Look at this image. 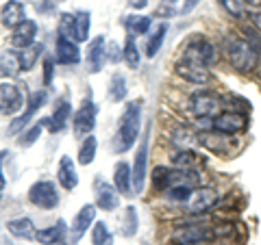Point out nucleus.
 Segmentation results:
<instances>
[{
  "label": "nucleus",
  "mask_w": 261,
  "mask_h": 245,
  "mask_svg": "<svg viewBox=\"0 0 261 245\" xmlns=\"http://www.w3.org/2000/svg\"><path fill=\"white\" fill-rule=\"evenodd\" d=\"M24 104V98H22V91L15 85L11 83H3L0 85V111L5 115L9 113H18Z\"/></svg>",
  "instance_id": "obj_13"
},
{
  "label": "nucleus",
  "mask_w": 261,
  "mask_h": 245,
  "mask_svg": "<svg viewBox=\"0 0 261 245\" xmlns=\"http://www.w3.org/2000/svg\"><path fill=\"white\" fill-rule=\"evenodd\" d=\"M113 182H116V189H118L120 195H130V185H133V180H130L128 163L120 161L116 165V171H113Z\"/></svg>",
  "instance_id": "obj_21"
},
{
  "label": "nucleus",
  "mask_w": 261,
  "mask_h": 245,
  "mask_svg": "<svg viewBox=\"0 0 261 245\" xmlns=\"http://www.w3.org/2000/svg\"><path fill=\"white\" fill-rule=\"evenodd\" d=\"M140 124H142V104L130 102L120 119L118 133L111 139V150L116 154L130 150V145L137 141V135H140Z\"/></svg>",
  "instance_id": "obj_1"
},
{
  "label": "nucleus",
  "mask_w": 261,
  "mask_h": 245,
  "mask_svg": "<svg viewBox=\"0 0 261 245\" xmlns=\"http://www.w3.org/2000/svg\"><path fill=\"white\" fill-rule=\"evenodd\" d=\"M57 59H59L61 63H65V65L79 63L81 61V50H79L76 42L59 35V39H57Z\"/></svg>",
  "instance_id": "obj_17"
},
{
  "label": "nucleus",
  "mask_w": 261,
  "mask_h": 245,
  "mask_svg": "<svg viewBox=\"0 0 261 245\" xmlns=\"http://www.w3.org/2000/svg\"><path fill=\"white\" fill-rule=\"evenodd\" d=\"M94 191H96V206L100 210H116L120 206V195H118V189H113V185L96 178Z\"/></svg>",
  "instance_id": "obj_11"
},
{
  "label": "nucleus",
  "mask_w": 261,
  "mask_h": 245,
  "mask_svg": "<svg viewBox=\"0 0 261 245\" xmlns=\"http://www.w3.org/2000/svg\"><path fill=\"white\" fill-rule=\"evenodd\" d=\"M218 191L214 189H207V187H200V189H196L190 198V210L192 213H207L209 208H214L218 204Z\"/></svg>",
  "instance_id": "obj_14"
},
{
  "label": "nucleus",
  "mask_w": 261,
  "mask_h": 245,
  "mask_svg": "<svg viewBox=\"0 0 261 245\" xmlns=\"http://www.w3.org/2000/svg\"><path fill=\"white\" fill-rule=\"evenodd\" d=\"M248 20H250V24H252V26H255L257 30H261V9H259V11H250Z\"/></svg>",
  "instance_id": "obj_41"
},
{
  "label": "nucleus",
  "mask_w": 261,
  "mask_h": 245,
  "mask_svg": "<svg viewBox=\"0 0 261 245\" xmlns=\"http://www.w3.org/2000/svg\"><path fill=\"white\" fill-rule=\"evenodd\" d=\"M65 222L63 219H59L55 226H50V228H44V230H39L37 234H35V239L42 243V245H55V243H59L63 236H65Z\"/></svg>",
  "instance_id": "obj_22"
},
{
  "label": "nucleus",
  "mask_w": 261,
  "mask_h": 245,
  "mask_svg": "<svg viewBox=\"0 0 261 245\" xmlns=\"http://www.w3.org/2000/svg\"><path fill=\"white\" fill-rule=\"evenodd\" d=\"M57 178L65 191H72L74 187L79 185V176H76V167H74V161H72L68 154H63L59 159V167H57Z\"/></svg>",
  "instance_id": "obj_15"
},
{
  "label": "nucleus",
  "mask_w": 261,
  "mask_h": 245,
  "mask_svg": "<svg viewBox=\"0 0 261 245\" xmlns=\"http://www.w3.org/2000/svg\"><path fill=\"white\" fill-rule=\"evenodd\" d=\"M109 98L113 102H122L126 98V78L122 74H113L109 85Z\"/></svg>",
  "instance_id": "obj_28"
},
{
  "label": "nucleus",
  "mask_w": 261,
  "mask_h": 245,
  "mask_svg": "<svg viewBox=\"0 0 261 245\" xmlns=\"http://www.w3.org/2000/svg\"><path fill=\"white\" fill-rule=\"evenodd\" d=\"M70 113H72V107H70L68 100L57 102V109L53 113V117L48 119V128H50V133H61V130L65 128V124H68V119H70Z\"/></svg>",
  "instance_id": "obj_19"
},
{
  "label": "nucleus",
  "mask_w": 261,
  "mask_h": 245,
  "mask_svg": "<svg viewBox=\"0 0 261 245\" xmlns=\"http://www.w3.org/2000/svg\"><path fill=\"white\" fill-rule=\"evenodd\" d=\"M218 3L233 18H242L244 15V0H218Z\"/></svg>",
  "instance_id": "obj_37"
},
{
  "label": "nucleus",
  "mask_w": 261,
  "mask_h": 245,
  "mask_svg": "<svg viewBox=\"0 0 261 245\" xmlns=\"http://www.w3.org/2000/svg\"><path fill=\"white\" fill-rule=\"evenodd\" d=\"M174 165L178 169H192L196 163H198V154L192 152V150H181V152H176L174 154Z\"/></svg>",
  "instance_id": "obj_33"
},
{
  "label": "nucleus",
  "mask_w": 261,
  "mask_h": 245,
  "mask_svg": "<svg viewBox=\"0 0 261 245\" xmlns=\"http://www.w3.org/2000/svg\"><path fill=\"white\" fill-rule=\"evenodd\" d=\"M198 3H200V0H185V5H183V9H181V11H183V13H190Z\"/></svg>",
  "instance_id": "obj_42"
},
{
  "label": "nucleus",
  "mask_w": 261,
  "mask_h": 245,
  "mask_svg": "<svg viewBox=\"0 0 261 245\" xmlns=\"http://www.w3.org/2000/svg\"><path fill=\"white\" fill-rule=\"evenodd\" d=\"M226 56L233 68L242 72V74H248L257 65V50L252 48L250 42H246L242 37H231L226 42Z\"/></svg>",
  "instance_id": "obj_2"
},
{
  "label": "nucleus",
  "mask_w": 261,
  "mask_h": 245,
  "mask_svg": "<svg viewBox=\"0 0 261 245\" xmlns=\"http://www.w3.org/2000/svg\"><path fill=\"white\" fill-rule=\"evenodd\" d=\"M96 104L92 100H83L81 102V107L76 111V115H74V133L76 137H83L87 133H92L94 126H96Z\"/></svg>",
  "instance_id": "obj_10"
},
{
  "label": "nucleus",
  "mask_w": 261,
  "mask_h": 245,
  "mask_svg": "<svg viewBox=\"0 0 261 245\" xmlns=\"http://www.w3.org/2000/svg\"><path fill=\"white\" fill-rule=\"evenodd\" d=\"M148 3H150V0H128V5L135 7V9H144V7L148 5Z\"/></svg>",
  "instance_id": "obj_43"
},
{
  "label": "nucleus",
  "mask_w": 261,
  "mask_h": 245,
  "mask_svg": "<svg viewBox=\"0 0 261 245\" xmlns=\"http://www.w3.org/2000/svg\"><path fill=\"white\" fill-rule=\"evenodd\" d=\"M102 61H105V39L96 37L92 42V46H89V52H87V68H89V72H92V74L100 72Z\"/></svg>",
  "instance_id": "obj_20"
},
{
  "label": "nucleus",
  "mask_w": 261,
  "mask_h": 245,
  "mask_svg": "<svg viewBox=\"0 0 261 245\" xmlns=\"http://www.w3.org/2000/svg\"><path fill=\"white\" fill-rule=\"evenodd\" d=\"M92 243L94 245H113V234L109 232V228L105 222H96L92 228Z\"/></svg>",
  "instance_id": "obj_29"
},
{
  "label": "nucleus",
  "mask_w": 261,
  "mask_h": 245,
  "mask_svg": "<svg viewBox=\"0 0 261 245\" xmlns=\"http://www.w3.org/2000/svg\"><path fill=\"white\" fill-rule=\"evenodd\" d=\"M107 59L111 61V63H118L120 59H124V54L120 52V48H118V44L113 42V44H109V52H107Z\"/></svg>",
  "instance_id": "obj_40"
},
{
  "label": "nucleus",
  "mask_w": 261,
  "mask_h": 245,
  "mask_svg": "<svg viewBox=\"0 0 261 245\" xmlns=\"http://www.w3.org/2000/svg\"><path fill=\"white\" fill-rule=\"evenodd\" d=\"M257 3H261V0H257Z\"/></svg>",
  "instance_id": "obj_46"
},
{
  "label": "nucleus",
  "mask_w": 261,
  "mask_h": 245,
  "mask_svg": "<svg viewBox=\"0 0 261 245\" xmlns=\"http://www.w3.org/2000/svg\"><path fill=\"white\" fill-rule=\"evenodd\" d=\"M74 18H76V42H87V37H89V13L79 11Z\"/></svg>",
  "instance_id": "obj_35"
},
{
  "label": "nucleus",
  "mask_w": 261,
  "mask_h": 245,
  "mask_svg": "<svg viewBox=\"0 0 261 245\" xmlns=\"http://www.w3.org/2000/svg\"><path fill=\"white\" fill-rule=\"evenodd\" d=\"M53 74H55V61L50 59V56H46V59H44V76H42L44 85L53 83Z\"/></svg>",
  "instance_id": "obj_38"
},
{
  "label": "nucleus",
  "mask_w": 261,
  "mask_h": 245,
  "mask_svg": "<svg viewBox=\"0 0 261 245\" xmlns=\"http://www.w3.org/2000/svg\"><path fill=\"white\" fill-rule=\"evenodd\" d=\"M214 239V230L207 226H178L170 234V245H196Z\"/></svg>",
  "instance_id": "obj_6"
},
{
  "label": "nucleus",
  "mask_w": 261,
  "mask_h": 245,
  "mask_svg": "<svg viewBox=\"0 0 261 245\" xmlns=\"http://www.w3.org/2000/svg\"><path fill=\"white\" fill-rule=\"evenodd\" d=\"M7 228H9V232L13 236H20V239H35V226H33L31 219L27 217H20V219H11L9 224H7Z\"/></svg>",
  "instance_id": "obj_24"
},
{
  "label": "nucleus",
  "mask_w": 261,
  "mask_h": 245,
  "mask_svg": "<svg viewBox=\"0 0 261 245\" xmlns=\"http://www.w3.org/2000/svg\"><path fill=\"white\" fill-rule=\"evenodd\" d=\"M37 35V24L33 20H24L22 24H18V26L13 28V37H11V44L15 48H29L33 46V39H35Z\"/></svg>",
  "instance_id": "obj_16"
},
{
  "label": "nucleus",
  "mask_w": 261,
  "mask_h": 245,
  "mask_svg": "<svg viewBox=\"0 0 261 245\" xmlns=\"http://www.w3.org/2000/svg\"><path fill=\"white\" fill-rule=\"evenodd\" d=\"M174 70L183 80H187V83H192V85H207L211 80V74H209V70L205 68V65L190 61V59L178 61Z\"/></svg>",
  "instance_id": "obj_9"
},
{
  "label": "nucleus",
  "mask_w": 261,
  "mask_h": 245,
  "mask_svg": "<svg viewBox=\"0 0 261 245\" xmlns=\"http://www.w3.org/2000/svg\"><path fill=\"white\" fill-rule=\"evenodd\" d=\"M3 159V157H0ZM3 189H5V176H3V171H0V195H3Z\"/></svg>",
  "instance_id": "obj_44"
},
{
  "label": "nucleus",
  "mask_w": 261,
  "mask_h": 245,
  "mask_svg": "<svg viewBox=\"0 0 261 245\" xmlns=\"http://www.w3.org/2000/svg\"><path fill=\"white\" fill-rule=\"evenodd\" d=\"M166 33H168V24L163 22V24H159V26L154 28V33L148 37V42H146V56H148V59H152V56L159 52V48H161V44H163V37H166Z\"/></svg>",
  "instance_id": "obj_25"
},
{
  "label": "nucleus",
  "mask_w": 261,
  "mask_h": 245,
  "mask_svg": "<svg viewBox=\"0 0 261 245\" xmlns=\"http://www.w3.org/2000/svg\"><path fill=\"white\" fill-rule=\"evenodd\" d=\"M22 72V63H20V52L15 50H5L0 54V74L5 76H15Z\"/></svg>",
  "instance_id": "obj_23"
},
{
  "label": "nucleus",
  "mask_w": 261,
  "mask_h": 245,
  "mask_svg": "<svg viewBox=\"0 0 261 245\" xmlns=\"http://www.w3.org/2000/svg\"><path fill=\"white\" fill-rule=\"evenodd\" d=\"M248 117L240 111H222L220 115L214 117V130L222 135H238L242 130H246Z\"/></svg>",
  "instance_id": "obj_7"
},
{
  "label": "nucleus",
  "mask_w": 261,
  "mask_h": 245,
  "mask_svg": "<svg viewBox=\"0 0 261 245\" xmlns=\"http://www.w3.org/2000/svg\"><path fill=\"white\" fill-rule=\"evenodd\" d=\"M29 200L39 208H55L59 204V193L53 182L39 180L29 189Z\"/></svg>",
  "instance_id": "obj_8"
},
{
  "label": "nucleus",
  "mask_w": 261,
  "mask_h": 245,
  "mask_svg": "<svg viewBox=\"0 0 261 245\" xmlns=\"http://www.w3.org/2000/svg\"><path fill=\"white\" fill-rule=\"evenodd\" d=\"M59 35L76 42V18L72 13H63L59 22Z\"/></svg>",
  "instance_id": "obj_31"
},
{
  "label": "nucleus",
  "mask_w": 261,
  "mask_h": 245,
  "mask_svg": "<svg viewBox=\"0 0 261 245\" xmlns=\"http://www.w3.org/2000/svg\"><path fill=\"white\" fill-rule=\"evenodd\" d=\"M24 20H27L24 18V7H22V3H18V0L7 3L3 7V11H0V22H3L5 26H9V28H15Z\"/></svg>",
  "instance_id": "obj_18"
},
{
  "label": "nucleus",
  "mask_w": 261,
  "mask_h": 245,
  "mask_svg": "<svg viewBox=\"0 0 261 245\" xmlns=\"http://www.w3.org/2000/svg\"><path fill=\"white\" fill-rule=\"evenodd\" d=\"M172 139L176 143H185V141H194V137H192V133L187 128H183V126H178L174 133H172Z\"/></svg>",
  "instance_id": "obj_39"
},
{
  "label": "nucleus",
  "mask_w": 261,
  "mask_h": 245,
  "mask_svg": "<svg viewBox=\"0 0 261 245\" xmlns=\"http://www.w3.org/2000/svg\"><path fill=\"white\" fill-rule=\"evenodd\" d=\"M122 54H124V61L130 65V68H137V65H140V54H137V46H135V37L133 35L126 37V44H124Z\"/></svg>",
  "instance_id": "obj_34"
},
{
  "label": "nucleus",
  "mask_w": 261,
  "mask_h": 245,
  "mask_svg": "<svg viewBox=\"0 0 261 245\" xmlns=\"http://www.w3.org/2000/svg\"><path fill=\"white\" fill-rule=\"evenodd\" d=\"M183 59H190V61H196V63H200V65H211V63H216V48L211 42H207L205 37H198L196 35L194 39H190L185 46V50H183Z\"/></svg>",
  "instance_id": "obj_5"
},
{
  "label": "nucleus",
  "mask_w": 261,
  "mask_h": 245,
  "mask_svg": "<svg viewBox=\"0 0 261 245\" xmlns=\"http://www.w3.org/2000/svg\"><path fill=\"white\" fill-rule=\"evenodd\" d=\"M44 52V46L42 44H33L29 48H24V50L20 52V63H22V72H29L33 65H35V61L39 59V54Z\"/></svg>",
  "instance_id": "obj_26"
},
{
  "label": "nucleus",
  "mask_w": 261,
  "mask_h": 245,
  "mask_svg": "<svg viewBox=\"0 0 261 245\" xmlns=\"http://www.w3.org/2000/svg\"><path fill=\"white\" fill-rule=\"evenodd\" d=\"M148 141H150V124L148 128L144 130V137H142V143L135 152V163H133V169H130V180H133V193H144V187H146V163H148Z\"/></svg>",
  "instance_id": "obj_4"
},
{
  "label": "nucleus",
  "mask_w": 261,
  "mask_h": 245,
  "mask_svg": "<svg viewBox=\"0 0 261 245\" xmlns=\"http://www.w3.org/2000/svg\"><path fill=\"white\" fill-rule=\"evenodd\" d=\"M96 150H98L96 137H87L83 141V145L79 148V163L81 165H89V163L96 159Z\"/></svg>",
  "instance_id": "obj_27"
},
{
  "label": "nucleus",
  "mask_w": 261,
  "mask_h": 245,
  "mask_svg": "<svg viewBox=\"0 0 261 245\" xmlns=\"http://www.w3.org/2000/svg\"><path fill=\"white\" fill-rule=\"evenodd\" d=\"M166 3H168V5H172V3H176V0H166Z\"/></svg>",
  "instance_id": "obj_45"
},
{
  "label": "nucleus",
  "mask_w": 261,
  "mask_h": 245,
  "mask_svg": "<svg viewBox=\"0 0 261 245\" xmlns=\"http://www.w3.org/2000/svg\"><path fill=\"white\" fill-rule=\"evenodd\" d=\"M137 226H140V219H137V208L135 206H128L124 219H122V232L124 236H135L137 234Z\"/></svg>",
  "instance_id": "obj_30"
},
{
  "label": "nucleus",
  "mask_w": 261,
  "mask_h": 245,
  "mask_svg": "<svg viewBox=\"0 0 261 245\" xmlns=\"http://www.w3.org/2000/svg\"><path fill=\"white\" fill-rule=\"evenodd\" d=\"M94 219H96V206H92V204H85V206L76 213L74 222H72L70 245H76L81 239H83V234L87 232V228H92Z\"/></svg>",
  "instance_id": "obj_12"
},
{
  "label": "nucleus",
  "mask_w": 261,
  "mask_h": 245,
  "mask_svg": "<svg viewBox=\"0 0 261 245\" xmlns=\"http://www.w3.org/2000/svg\"><path fill=\"white\" fill-rule=\"evenodd\" d=\"M44 124H48V119L37 121V124L33 126V128H29L27 133L22 135V141H20V145H24V148H27V145H33V143H35V141H37V137H39V133H42Z\"/></svg>",
  "instance_id": "obj_36"
},
{
  "label": "nucleus",
  "mask_w": 261,
  "mask_h": 245,
  "mask_svg": "<svg viewBox=\"0 0 261 245\" xmlns=\"http://www.w3.org/2000/svg\"><path fill=\"white\" fill-rule=\"evenodd\" d=\"M126 28L133 33V35H146L150 28V18H144V15H130L126 18Z\"/></svg>",
  "instance_id": "obj_32"
},
{
  "label": "nucleus",
  "mask_w": 261,
  "mask_h": 245,
  "mask_svg": "<svg viewBox=\"0 0 261 245\" xmlns=\"http://www.w3.org/2000/svg\"><path fill=\"white\" fill-rule=\"evenodd\" d=\"M220 107H222V98L209 89H200L190 98V109L196 117L214 119L216 115H220Z\"/></svg>",
  "instance_id": "obj_3"
}]
</instances>
